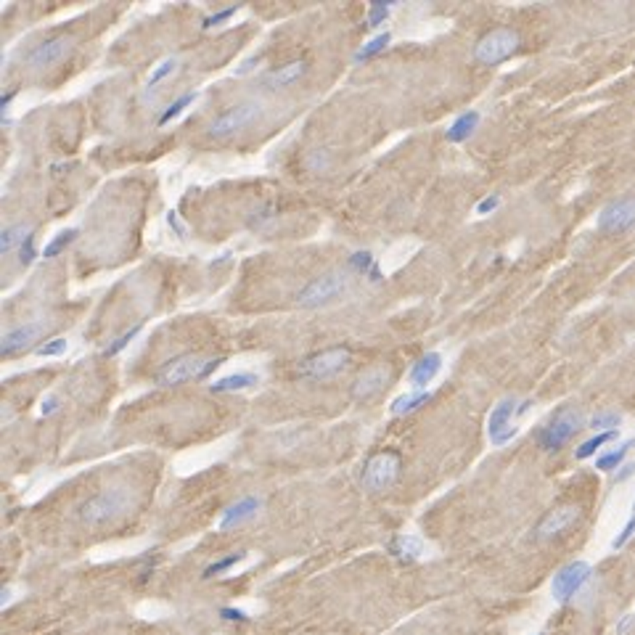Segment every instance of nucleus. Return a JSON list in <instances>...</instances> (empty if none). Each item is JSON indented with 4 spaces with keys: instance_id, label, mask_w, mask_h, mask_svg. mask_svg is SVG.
Listing matches in <instances>:
<instances>
[{
    "instance_id": "nucleus-14",
    "label": "nucleus",
    "mask_w": 635,
    "mask_h": 635,
    "mask_svg": "<svg viewBox=\"0 0 635 635\" xmlns=\"http://www.w3.org/2000/svg\"><path fill=\"white\" fill-rule=\"evenodd\" d=\"M263 508V501L260 498H241V501H236V503H230L222 516H220V529H233V527L244 524V522H249L252 516H257V511Z\"/></svg>"
},
{
    "instance_id": "nucleus-36",
    "label": "nucleus",
    "mask_w": 635,
    "mask_h": 635,
    "mask_svg": "<svg viewBox=\"0 0 635 635\" xmlns=\"http://www.w3.org/2000/svg\"><path fill=\"white\" fill-rule=\"evenodd\" d=\"M138 331H141V323H138V326H132V329L127 331V334H122L120 339L114 341L111 347H106V352H103V355H106V358H111V355H117V352H122V350H125V347H127V344H130L132 339H135V337H138Z\"/></svg>"
},
{
    "instance_id": "nucleus-17",
    "label": "nucleus",
    "mask_w": 635,
    "mask_h": 635,
    "mask_svg": "<svg viewBox=\"0 0 635 635\" xmlns=\"http://www.w3.org/2000/svg\"><path fill=\"white\" fill-rule=\"evenodd\" d=\"M442 368V355L439 352H427L421 360H416V365L410 368V384L416 386V389H424L434 376L439 373Z\"/></svg>"
},
{
    "instance_id": "nucleus-21",
    "label": "nucleus",
    "mask_w": 635,
    "mask_h": 635,
    "mask_svg": "<svg viewBox=\"0 0 635 635\" xmlns=\"http://www.w3.org/2000/svg\"><path fill=\"white\" fill-rule=\"evenodd\" d=\"M305 72H307L305 61H291V64H286V66H278L273 75L268 77V85H270V88H286V85H291L294 80H299Z\"/></svg>"
},
{
    "instance_id": "nucleus-33",
    "label": "nucleus",
    "mask_w": 635,
    "mask_h": 635,
    "mask_svg": "<svg viewBox=\"0 0 635 635\" xmlns=\"http://www.w3.org/2000/svg\"><path fill=\"white\" fill-rule=\"evenodd\" d=\"M633 535H635V503H633V511H630V519L624 522V527H622V529H620V535L614 537L612 548H614V551H620V548H624V546H627V543H630V537H633Z\"/></svg>"
},
{
    "instance_id": "nucleus-38",
    "label": "nucleus",
    "mask_w": 635,
    "mask_h": 635,
    "mask_svg": "<svg viewBox=\"0 0 635 635\" xmlns=\"http://www.w3.org/2000/svg\"><path fill=\"white\" fill-rule=\"evenodd\" d=\"M220 620H225V622H249V614L244 609H236V606H222L220 609Z\"/></svg>"
},
{
    "instance_id": "nucleus-4",
    "label": "nucleus",
    "mask_w": 635,
    "mask_h": 635,
    "mask_svg": "<svg viewBox=\"0 0 635 635\" xmlns=\"http://www.w3.org/2000/svg\"><path fill=\"white\" fill-rule=\"evenodd\" d=\"M400 469H403L400 455L392 453V450H384V453H376V455H371V458L365 460L360 482L368 493H382V490H386V487H392L397 482Z\"/></svg>"
},
{
    "instance_id": "nucleus-25",
    "label": "nucleus",
    "mask_w": 635,
    "mask_h": 635,
    "mask_svg": "<svg viewBox=\"0 0 635 635\" xmlns=\"http://www.w3.org/2000/svg\"><path fill=\"white\" fill-rule=\"evenodd\" d=\"M614 439H617V432H601V434H593L591 439H585L580 448L574 450V458L577 460L593 458V455H596L603 445H609V442H614Z\"/></svg>"
},
{
    "instance_id": "nucleus-43",
    "label": "nucleus",
    "mask_w": 635,
    "mask_h": 635,
    "mask_svg": "<svg viewBox=\"0 0 635 635\" xmlns=\"http://www.w3.org/2000/svg\"><path fill=\"white\" fill-rule=\"evenodd\" d=\"M56 410H58V397H48V400H43V405H40V413H43V416H51Z\"/></svg>"
},
{
    "instance_id": "nucleus-46",
    "label": "nucleus",
    "mask_w": 635,
    "mask_h": 635,
    "mask_svg": "<svg viewBox=\"0 0 635 635\" xmlns=\"http://www.w3.org/2000/svg\"><path fill=\"white\" fill-rule=\"evenodd\" d=\"M11 603V588H3V593H0V606L6 609Z\"/></svg>"
},
{
    "instance_id": "nucleus-26",
    "label": "nucleus",
    "mask_w": 635,
    "mask_h": 635,
    "mask_svg": "<svg viewBox=\"0 0 635 635\" xmlns=\"http://www.w3.org/2000/svg\"><path fill=\"white\" fill-rule=\"evenodd\" d=\"M620 424H622V416H620L617 410H601V413H596V416L588 421V427H591L596 434H601V432H617Z\"/></svg>"
},
{
    "instance_id": "nucleus-11",
    "label": "nucleus",
    "mask_w": 635,
    "mask_h": 635,
    "mask_svg": "<svg viewBox=\"0 0 635 635\" xmlns=\"http://www.w3.org/2000/svg\"><path fill=\"white\" fill-rule=\"evenodd\" d=\"M598 230L603 233H624L635 225V196H622L601 209L598 215Z\"/></svg>"
},
{
    "instance_id": "nucleus-34",
    "label": "nucleus",
    "mask_w": 635,
    "mask_h": 635,
    "mask_svg": "<svg viewBox=\"0 0 635 635\" xmlns=\"http://www.w3.org/2000/svg\"><path fill=\"white\" fill-rule=\"evenodd\" d=\"M66 347H69V344H66V339H61V337H58V339H51V341H45V344H40V347H37V355H40V358H58V355H64L66 352Z\"/></svg>"
},
{
    "instance_id": "nucleus-22",
    "label": "nucleus",
    "mask_w": 635,
    "mask_h": 635,
    "mask_svg": "<svg viewBox=\"0 0 635 635\" xmlns=\"http://www.w3.org/2000/svg\"><path fill=\"white\" fill-rule=\"evenodd\" d=\"M30 236H32V225H24V222H19V225H11V228H6L3 233H0V254L13 252L16 246L22 249V244L27 241Z\"/></svg>"
},
{
    "instance_id": "nucleus-15",
    "label": "nucleus",
    "mask_w": 635,
    "mask_h": 635,
    "mask_svg": "<svg viewBox=\"0 0 635 635\" xmlns=\"http://www.w3.org/2000/svg\"><path fill=\"white\" fill-rule=\"evenodd\" d=\"M389 553H392L394 559H400V561H405V564H413V561H418L421 556H424V551H427V546H424V540L416 535H397L389 540Z\"/></svg>"
},
{
    "instance_id": "nucleus-42",
    "label": "nucleus",
    "mask_w": 635,
    "mask_h": 635,
    "mask_svg": "<svg viewBox=\"0 0 635 635\" xmlns=\"http://www.w3.org/2000/svg\"><path fill=\"white\" fill-rule=\"evenodd\" d=\"M633 474H635V463H622L620 469L614 471V482H617V484L624 482V479H630Z\"/></svg>"
},
{
    "instance_id": "nucleus-10",
    "label": "nucleus",
    "mask_w": 635,
    "mask_h": 635,
    "mask_svg": "<svg viewBox=\"0 0 635 635\" xmlns=\"http://www.w3.org/2000/svg\"><path fill=\"white\" fill-rule=\"evenodd\" d=\"M519 403L516 397H503L498 405L490 410V418H487V437L493 442L495 448H503L508 445L511 439L519 434V429L514 427V418L519 416Z\"/></svg>"
},
{
    "instance_id": "nucleus-27",
    "label": "nucleus",
    "mask_w": 635,
    "mask_h": 635,
    "mask_svg": "<svg viewBox=\"0 0 635 635\" xmlns=\"http://www.w3.org/2000/svg\"><path fill=\"white\" fill-rule=\"evenodd\" d=\"M246 559V551H239V553H228L225 559H218V561H212L207 570H204V580H212V577H218V574H222V572H228L230 567H236L239 561Z\"/></svg>"
},
{
    "instance_id": "nucleus-19",
    "label": "nucleus",
    "mask_w": 635,
    "mask_h": 635,
    "mask_svg": "<svg viewBox=\"0 0 635 635\" xmlns=\"http://www.w3.org/2000/svg\"><path fill=\"white\" fill-rule=\"evenodd\" d=\"M477 125H479V111H463L458 120L453 122L448 127V132H445V138H448L450 143H463V141H469L471 135H474V130H477Z\"/></svg>"
},
{
    "instance_id": "nucleus-24",
    "label": "nucleus",
    "mask_w": 635,
    "mask_h": 635,
    "mask_svg": "<svg viewBox=\"0 0 635 635\" xmlns=\"http://www.w3.org/2000/svg\"><path fill=\"white\" fill-rule=\"evenodd\" d=\"M432 400V394L427 389H418V392H408L403 397H394L392 400V413L394 416H405V413H413L421 405H427Z\"/></svg>"
},
{
    "instance_id": "nucleus-3",
    "label": "nucleus",
    "mask_w": 635,
    "mask_h": 635,
    "mask_svg": "<svg viewBox=\"0 0 635 635\" xmlns=\"http://www.w3.org/2000/svg\"><path fill=\"white\" fill-rule=\"evenodd\" d=\"M585 427V416L580 408H561L546 427L537 432V445L546 453H556Z\"/></svg>"
},
{
    "instance_id": "nucleus-45",
    "label": "nucleus",
    "mask_w": 635,
    "mask_h": 635,
    "mask_svg": "<svg viewBox=\"0 0 635 635\" xmlns=\"http://www.w3.org/2000/svg\"><path fill=\"white\" fill-rule=\"evenodd\" d=\"M368 278H371L373 284H379V281H382V278H384V273H382V270H379V265H373L371 270H368Z\"/></svg>"
},
{
    "instance_id": "nucleus-32",
    "label": "nucleus",
    "mask_w": 635,
    "mask_h": 635,
    "mask_svg": "<svg viewBox=\"0 0 635 635\" xmlns=\"http://www.w3.org/2000/svg\"><path fill=\"white\" fill-rule=\"evenodd\" d=\"M347 265H350L355 273H363V275H368V270H371L373 265H376V260H373V254L371 252H355L350 254V260H347Z\"/></svg>"
},
{
    "instance_id": "nucleus-23",
    "label": "nucleus",
    "mask_w": 635,
    "mask_h": 635,
    "mask_svg": "<svg viewBox=\"0 0 635 635\" xmlns=\"http://www.w3.org/2000/svg\"><path fill=\"white\" fill-rule=\"evenodd\" d=\"M633 445H635V442L630 439V442H622V445H617V448L606 450L603 455H598V458H596V469L603 471V474H614V471H617L624 463V455H627V450L633 448Z\"/></svg>"
},
{
    "instance_id": "nucleus-41",
    "label": "nucleus",
    "mask_w": 635,
    "mask_h": 635,
    "mask_svg": "<svg viewBox=\"0 0 635 635\" xmlns=\"http://www.w3.org/2000/svg\"><path fill=\"white\" fill-rule=\"evenodd\" d=\"M167 222H170V228L177 233V239H186V225L180 222V218H177V212H167Z\"/></svg>"
},
{
    "instance_id": "nucleus-8",
    "label": "nucleus",
    "mask_w": 635,
    "mask_h": 635,
    "mask_svg": "<svg viewBox=\"0 0 635 635\" xmlns=\"http://www.w3.org/2000/svg\"><path fill=\"white\" fill-rule=\"evenodd\" d=\"M591 574H593V567L588 561H570V564H564L553 574V580H551V596H553V601L570 603L588 585Z\"/></svg>"
},
{
    "instance_id": "nucleus-31",
    "label": "nucleus",
    "mask_w": 635,
    "mask_h": 635,
    "mask_svg": "<svg viewBox=\"0 0 635 635\" xmlns=\"http://www.w3.org/2000/svg\"><path fill=\"white\" fill-rule=\"evenodd\" d=\"M175 66H177V58H172V56L165 58V61H162V64L156 66L151 75H149V80H146V88H156L162 80H167V77L175 72Z\"/></svg>"
},
{
    "instance_id": "nucleus-30",
    "label": "nucleus",
    "mask_w": 635,
    "mask_h": 635,
    "mask_svg": "<svg viewBox=\"0 0 635 635\" xmlns=\"http://www.w3.org/2000/svg\"><path fill=\"white\" fill-rule=\"evenodd\" d=\"M194 99H196V93H186V96H180V99H177L175 103H170V106H167V109H165V114L159 117V125H170V122H172V120H177V117L183 114V109L194 103Z\"/></svg>"
},
{
    "instance_id": "nucleus-39",
    "label": "nucleus",
    "mask_w": 635,
    "mask_h": 635,
    "mask_svg": "<svg viewBox=\"0 0 635 635\" xmlns=\"http://www.w3.org/2000/svg\"><path fill=\"white\" fill-rule=\"evenodd\" d=\"M236 11H239V8H236V6H230V8H225V11H218V13H212V16H207V19H204V30H212V27H218V24L228 22Z\"/></svg>"
},
{
    "instance_id": "nucleus-35",
    "label": "nucleus",
    "mask_w": 635,
    "mask_h": 635,
    "mask_svg": "<svg viewBox=\"0 0 635 635\" xmlns=\"http://www.w3.org/2000/svg\"><path fill=\"white\" fill-rule=\"evenodd\" d=\"M392 11V3H373L371 11H368V27H379L386 22V16Z\"/></svg>"
},
{
    "instance_id": "nucleus-20",
    "label": "nucleus",
    "mask_w": 635,
    "mask_h": 635,
    "mask_svg": "<svg viewBox=\"0 0 635 635\" xmlns=\"http://www.w3.org/2000/svg\"><path fill=\"white\" fill-rule=\"evenodd\" d=\"M257 384V376L254 373H230V376H222L218 382L209 384L212 392H241V389H252Z\"/></svg>"
},
{
    "instance_id": "nucleus-37",
    "label": "nucleus",
    "mask_w": 635,
    "mask_h": 635,
    "mask_svg": "<svg viewBox=\"0 0 635 635\" xmlns=\"http://www.w3.org/2000/svg\"><path fill=\"white\" fill-rule=\"evenodd\" d=\"M34 260H37V249H34V236H30V239L22 244V249H19V265H22V268H30Z\"/></svg>"
},
{
    "instance_id": "nucleus-2",
    "label": "nucleus",
    "mask_w": 635,
    "mask_h": 635,
    "mask_svg": "<svg viewBox=\"0 0 635 635\" xmlns=\"http://www.w3.org/2000/svg\"><path fill=\"white\" fill-rule=\"evenodd\" d=\"M222 358H204V355H180L175 360H170L159 371L156 382L159 386H180L186 382H196V379H204L209 373L218 368Z\"/></svg>"
},
{
    "instance_id": "nucleus-44",
    "label": "nucleus",
    "mask_w": 635,
    "mask_h": 635,
    "mask_svg": "<svg viewBox=\"0 0 635 635\" xmlns=\"http://www.w3.org/2000/svg\"><path fill=\"white\" fill-rule=\"evenodd\" d=\"M633 622H635V614H624L622 620L617 622V635H624V633H627V630L633 627Z\"/></svg>"
},
{
    "instance_id": "nucleus-9",
    "label": "nucleus",
    "mask_w": 635,
    "mask_h": 635,
    "mask_svg": "<svg viewBox=\"0 0 635 635\" xmlns=\"http://www.w3.org/2000/svg\"><path fill=\"white\" fill-rule=\"evenodd\" d=\"M347 291V275L344 273H326L320 278H313L310 284L296 294V302L302 307H323L339 299Z\"/></svg>"
},
{
    "instance_id": "nucleus-40",
    "label": "nucleus",
    "mask_w": 635,
    "mask_h": 635,
    "mask_svg": "<svg viewBox=\"0 0 635 635\" xmlns=\"http://www.w3.org/2000/svg\"><path fill=\"white\" fill-rule=\"evenodd\" d=\"M498 204H501V196H487V199H482V201H479V204H477V215H490V212H495V209H498Z\"/></svg>"
},
{
    "instance_id": "nucleus-29",
    "label": "nucleus",
    "mask_w": 635,
    "mask_h": 635,
    "mask_svg": "<svg viewBox=\"0 0 635 635\" xmlns=\"http://www.w3.org/2000/svg\"><path fill=\"white\" fill-rule=\"evenodd\" d=\"M77 239V230L75 228H69V230H61V233H58V236H56L54 241L48 244V246H45L43 249V257L45 260H54L56 254H61L66 249V246H69V244L75 241Z\"/></svg>"
},
{
    "instance_id": "nucleus-16",
    "label": "nucleus",
    "mask_w": 635,
    "mask_h": 635,
    "mask_svg": "<svg viewBox=\"0 0 635 635\" xmlns=\"http://www.w3.org/2000/svg\"><path fill=\"white\" fill-rule=\"evenodd\" d=\"M386 379H389V371H386V368H382V365L368 368L358 382L352 384V397H355V400H368V397H373V394L386 384Z\"/></svg>"
},
{
    "instance_id": "nucleus-1",
    "label": "nucleus",
    "mask_w": 635,
    "mask_h": 635,
    "mask_svg": "<svg viewBox=\"0 0 635 635\" xmlns=\"http://www.w3.org/2000/svg\"><path fill=\"white\" fill-rule=\"evenodd\" d=\"M127 505H130V495L120 487H111V490H103V493L88 498L80 505V522L88 527L109 524L127 511Z\"/></svg>"
},
{
    "instance_id": "nucleus-6",
    "label": "nucleus",
    "mask_w": 635,
    "mask_h": 635,
    "mask_svg": "<svg viewBox=\"0 0 635 635\" xmlns=\"http://www.w3.org/2000/svg\"><path fill=\"white\" fill-rule=\"evenodd\" d=\"M516 51H519V34L508 27H501V30L487 32L479 43L474 45V58L484 66H495L505 58H511Z\"/></svg>"
},
{
    "instance_id": "nucleus-47",
    "label": "nucleus",
    "mask_w": 635,
    "mask_h": 635,
    "mask_svg": "<svg viewBox=\"0 0 635 635\" xmlns=\"http://www.w3.org/2000/svg\"><path fill=\"white\" fill-rule=\"evenodd\" d=\"M535 635H546V633H535Z\"/></svg>"
},
{
    "instance_id": "nucleus-12",
    "label": "nucleus",
    "mask_w": 635,
    "mask_h": 635,
    "mask_svg": "<svg viewBox=\"0 0 635 635\" xmlns=\"http://www.w3.org/2000/svg\"><path fill=\"white\" fill-rule=\"evenodd\" d=\"M577 519H580V508L577 505H556L553 511H548L543 519H540V524L535 527V537L540 543H546V540H553V537H559L561 532H567L572 524H577Z\"/></svg>"
},
{
    "instance_id": "nucleus-13",
    "label": "nucleus",
    "mask_w": 635,
    "mask_h": 635,
    "mask_svg": "<svg viewBox=\"0 0 635 635\" xmlns=\"http://www.w3.org/2000/svg\"><path fill=\"white\" fill-rule=\"evenodd\" d=\"M69 51H72V37L58 34V37H51L45 43L34 45L32 51L27 54V64L32 66V69H45V66L58 64Z\"/></svg>"
},
{
    "instance_id": "nucleus-18",
    "label": "nucleus",
    "mask_w": 635,
    "mask_h": 635,
    "mask_svg": "<svg viewBox=\"0 0 635 635\" xmlns=\"http://www.w3.org/2000/svg\"><path fill=\"white\" fill-rule=\"evenodd\" d=\"M40 334V323H27V326H19V329H11L8 334H3V341H0V352L3 355H13V352L24 350L30 341H34V337Z\"/></svg>"
},
{
    "instance_id": "nucleus-28",
    "label": "nucleus",
    "mask_w": 635,
    "mask_h": 635,
    "mask_svg": "<svg viewBox=\"0 0 635 635\" xmlns=\"http://www.w3.org/2000/svg\"><path fill=\"white\" fill-rule=\"evenodd\" d=\"M389 40H392V37H389V32L376 34L373 40H368V43L363 45L360 51L355 54V61H368V58H373V56H379V54H382V51H384V48L389 45Z\"/></svg>"
},
{
    "instance_id": "nucleus-5",
    "label": "nucleus",
    "mask_w": 635,
    "mask_h": 635,
    "mask_svg": "<svg viewBox=\"0 0 635 635\" xmlns=\"http://www.w3.org/2000/svg\"><path fill=\"white\" fill-rule=\"evenodd\" d=\"M263 117V103L260 101H244V103H236L225 109L222 114H218L215 120L209 122V135L212 138H230L236 135L239 130L249 127L254 122Z\"/></svg>"
},
{
    "instance_id": "nucleus-7",
    "label": "nucleus",
    "mask_w": 635,
    "mask_h": 635,
    "mask_svg": "<svg viewBox=\"0 0 635 635\" xmlns=\"http://www.w3.org/2000/svg\"><path fill=\"white\" fill-rule=\"evenodd\" d=\"M350 363V350L347 347H331L318 355H310L307 360L299 363V376L313 379V382H329L334 376H339Z\"/></svg>"
}]
</instances>
